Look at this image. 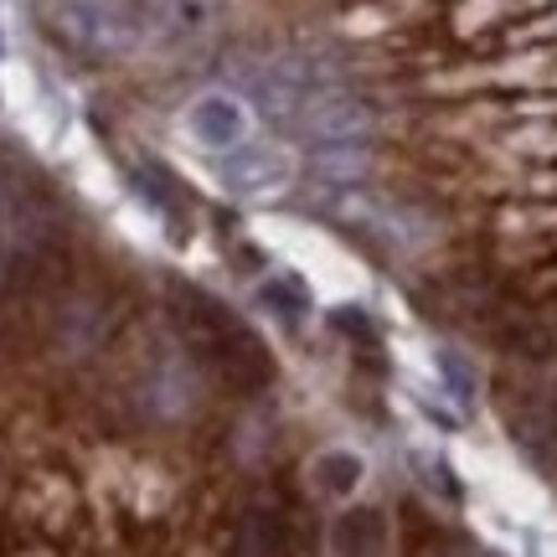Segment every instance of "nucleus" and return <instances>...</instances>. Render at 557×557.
Wrapping results in <instances>:
<instances>
[{
    "label": "nucleus",
    "mask_w": 557,
    "mask_h": 557,
    "mask_svg": "<svg viewBox=\"0 0 557 557\" xmlns=\"http://www.w3.org/2000/svg\"><path fill=\"white\" fill-rule=\"evenodd\" d=\"M32 16L47 37L78 58H124L145 37V11L135 0H32Z\"/></svg>",
    "instance_id": "nucleus-1"
},
{
    "label": "nucleus",
    "mask_w": 557,
    "mask_h": 557,
    "mask_svg": "<svg viewBox=\"0 0 557 557\" xmlns=\"http://www.w3.org/2000/svg\"><path fill=\"white\" fill-rule=\"evenodd\" d=\"M331 88H346L341 78V62L315 52V47H295V52H278L269 58L253 73V99L278 129H299V114L320 99V94H331Z\"/></svg>",
    "instance_id": "nucleus-2"
},
{
    "label": "nucleus",
    "mask_w": 557,
    "mask_h": 557,
    "mask_svg": "<svg viewBox=\"0 0 557 557\" xmlns=\"http://www.w3.org/2000/svg\"><path fill=\"white\" fill-rule=\"evenodd\" d=\"M135 398L145 408V418L156 423H176L191 413L197 403V367L186 351H160L156 361H145V372L135 382Z\"/></svg>",
    "instance_id": "nucleus-3"
},
{
    "label": "nucleus",
    "mask_w": 557,
    "mask_h": 557,
    "mask_svg": "<svg viewBox=\"0 0 557 557\" xmlns=\"http://www.w3.org/2000/svg\"><path fill=\"white\" fill-rule=\"evenodd\" d=\"M295 135L315 139V145H367V135H372V109H367L351 88H331V94H320V99L299 114Z\"/></svg>",
    "instance_id": "nucleus-4"
},
{
    "label": "nucleus",
    "mask_w": 557,
    "mask_h": 557,
    "mask_svg": "<svg viewBox=\"0 0 557 557\" xmlns=\"http://www.w3.org/2000/svg\"><path fill=\"white\" fill-rule=\"evenodd\" d=\"M218 176H222V186L238 191V197H269V191H278V186L289 181V160L278 156L274 145L243 139V145H233V150L222 156Z\"/></svg>",
    "instance_id": "nucleus-5"
},
{
    "label": "nucleus",
    "mask_w": 557,
    "mask_h": 557,
    "mask_svg": "<svg viewBox=\"0 0 557 557\" xmlns=\"http://www.w3.org/2000/svg\"><path fill=\"white\" fill-rule=\"evenodd\" d=\"M336 212L351 227H367L387 248H418V238H423L418 212H408V207H398V201H387V197H341Z\"/></svg>",
    "instance_id": "nucleus-6"
},
{
    "label": "nucleus",
    "mask_w": 557,
    "mask_h": 557,
    "mask_svg": "<svg viewBox=\"0 0 557 557\" xmlns=\"http://www.w3.org/2000/svg\"><path fill=\"white\" fill-rule=\"evenodd\" d=\"M222 16V0H150L145 11V32H156L165 47H186L201 41Z\"/></svg>",
    "instance_id": "nucleus-7"
},
{
    "label": "nucleus",
    "mask_w": 557,
    "mask_h": 557,
    "mask_svg": "<svg viewBox=\"0 0 557 557\" xmlns=\"http://www.w3.org/2000/svg\"><path fill=\"white\" fill-rule=\"evenodd\" d=\"M186 124H191V135H197L201 145H212V150H233V145H243L248 129H253L243 99H233V94H201V99L191 103Z\"/></svg>",
    "instance_id": "nucleus-8"
},
{
    "label": "nucleus",
    "mask_w": 557,
    "mask_h": 557,
    "mask_svg": "<svg viewBox=\"0 0 557 557\" xmlns=\"http://www.w3.org/2000/svg\"><path fill=\"white\" fill-rule=\"evenodd\" d=\"M103 336H109V305L103 299L78 295L58 310V346L67 357H88Z\"/></svg>",
    "instance_id": "nucleus-9"
},
{
    "label": "nucleus",
    "mask_w": 557,
    "mask_h": 557,
    "mask_svg": "<svg viewBox=\"0 0 557 557\" xmlns=\"http://www.w3.org/2000/svg\"><path fill=\"white\" fill-rule=\"evenodd\" d=\"M233 557H284V517L269 500H248L233 532Z\"/></svg>",
    "instance_id": "nucleus-10"
},
{
    "label": "nucleus",
    "mask_w": 557,
    "mask_h": 557,
    "mask_svg": "<svg viewBox=\"0 0 557 557\" xmlns=\"http://www.w3.org/2000/svg\"><path fill=\"white\" fill-rule=\"evenodd\" d=\"M331 547L336 557H377L382 553V511L372 506H357L331 527Z\"/></svg>",
    "instance_id": "nucleus-11"
},
{
    "label": "nucleus",
    "mask_w": 557,
    "mask_h": 557,
    "mask_svg": "<svg viewBox=\"0 0 557 557\" xmlns=\"http://www.w3.org/2000/svg\"><path fill=\"white\" fill-rule=\"evenodd\" d=\"M315 176L331 186H361L372 176V150L367 145H315Z\"/></svg>",
    "instance_id": "nucleus-12"
},
{
    "label": "nucleus",
    "mask_w": 557,
    "mask_h": 557,
    "mask_svg": "<svg viewBox=\"0 0 557 557\" xmlns=\"http://www.w3.org/2000/svg\"><path fill=\"white\" fill-rule=\"evenodd\" d=\"M315 485L325 496H351L361 485V459L351 449H331V455L315 459Z\"/></svg>",
    "instance_id": "nucleus-13"
},
{
    "label": "nucleus",
    "mask_w": 557,
    "mask_h": 557,
    "mask_svg": "<svg viewBox=\"0 0 557 557\" xmlns=\"http://www.w3.org/2000/svg\"><path fill=\"white\" fill-rule=\"evenodd\" d=\"M269 305H274V310H289V315H305V310H310V295H305L299 278L278 274L274 284H269Z\"/></svg>",
    "instance_id": "nucleus-14"
}]
</instances>
